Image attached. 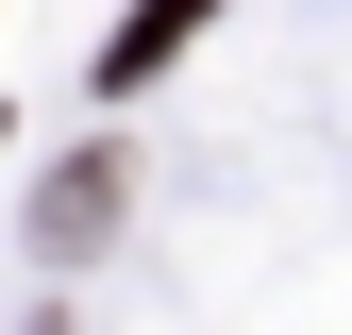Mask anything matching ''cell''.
Masks as SVG:
<instances>
[{
    "label": "cell",
    "mask_w": 352,
    "mask_h": 335,
    "mask_svg": "<svg viewBox=\"0 0 352 335\" xmlns=\"http://www.w3.org/2000/svg\"><path fill=\"white\" fill-rule=\"evenodd\" d=\"M101 201H118V168H101V151H84V168H67V185H51V251H84V235H101Z\"/></svg>",
    "instance_id": "cell-2"
},
{
    "label": "cell",
    "mask_w": 352,
    "mask_h": 335,
    "mask_svg": "<svg viewBox=\"0 0 352 335\" xmlns=\"http://www.w3.org/2000/svg\"><path fill=\"white\" fill-rule=\"evenodd\" d=\"M201 17H218V0H135V17H118V51H101V84H151V67L201 34Z\"/></svg>",
    "instance_id": "cell-1"
}]
</instances>
